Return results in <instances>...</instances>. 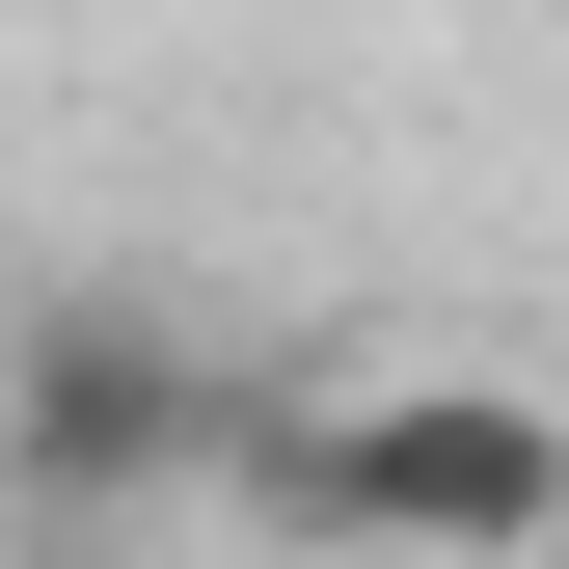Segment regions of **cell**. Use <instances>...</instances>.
<instances>
[{"label": "cell", "instance_id": "6da1fadb", "mask_svg": "<svg viewBox=\"0 0 569 569\" xmlns=\"http://www.w3.org/2000/svg\"><path fill=\"white\" fill-rule=\"evenodd\" d=\"M299 488L352 542H542L569 516V435L516 380H407V407H352V435H299Z\"/></svg>", "mask_w": 569, "mask_h": 569}, {"label": "cell", "instance_id": "7a4b0ae2", "mask_svg": "<svg viewBox=\"0 0 569 569\" xmlns=\"http://www.w3.org/2000/svg\"><path fill=\"white\" fill-rule=\"evenodd\" d=\"M190 435H218V380H190L163 326H28V407H0V461L82 516V488H163Z\"/></svg>", "mask_w": 569, "mask_h": 569}]
</instances>
